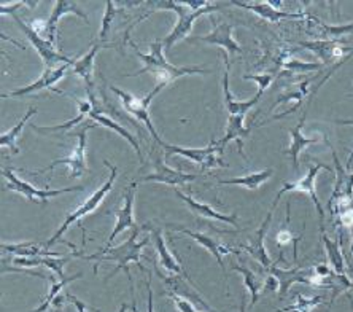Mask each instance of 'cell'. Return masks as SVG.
Wrapping results in <instances>:
<instances>
[{
    "mask_svg": "<svg viewBox=\"0 0 353 312\" xmlns=\"http://www.w3.org/2000/svg\"><path fill=\"white\" fill-rule=\"evenodd\" d=\"M74 101L77 102V106H79V115L75 118L69 119V121L58 124V126H48V128H41V126H35V124H30V128L34 129L35 133L39 134H48V133H59V131H69L70 128H74L75 124H79L81 121H86V117H90V113L92 112V104L90 99H85V101H81V99H77L74 97Z\"/></svg>",
    "mask_w": 353,
    "mask_h": 312,
    "instance_id": "obj_29",
    "label": "cell"
},
{
    "mask_svg": "<svg viewBox=\"0 0 353 312\" xmlns=\"http://www.w3.org/2000/svg\"><path fill=\"white\" fill-rule=\"evenodd\" d=\"M161 147L164 148V158L169 159L170 156L179 155L183 156V158L193 161V163L199 164L202 170L214 169L216 166H221V168H226V163L221 159V155L225 152V148L220 147L218 140H212V142L204 148H190V147H179V145H170L168 142H161Z\"/></svg>",
    "mask_w": 353,
    "mask_h": 312,
    "instance_id": "obj_5",
    "label": "cell"
},
{
    "mask_svg": "<svg viewBox=\"0 0 353 312\" xmlns=\"http://www.w3.org/2000/svg\"><path fill=\"white\" fill-rule=\"evenodd\" d=\"M163 88H164V85H157L153 88V91L148 92L147 96L139 97V96L131 95V92L119 90V88H117V86H110V90L115 92V95L119 97V101H121L124 110H126L128 113H131V115L134 118H137L139 121L145 123V126L148 128V131H150V134H152V137L154 139V142H158V144L163 142V139L158 136L157 129H154V126H153V121H152V117H150L148 107H150V104H152L153 97L157 96L158 92L163 90Z\"/></svg>",
    "mask_w": 353,
    "mask_h": 312,
    "instance_id": "obj_7",
    "label": "cell"
},
{
    "mask_svg": "<svg viewBox=\"0 0 353 312\" xmlns=\"http://www.w3.org/2000/svg\"><path fill=\"white\" fill-rule=\"evenodd\" d=\"M274 209L275 207L271 206V209L268 211V215L266 218H264L261 226L258 228V231L255 233V237L252 239V242L248 244V246H245L243 248L250 253V257L255 260V262H258L261 266L266 269L272 266V260L269 258V255L266 252V247H264V239H266V233L269 230V225H271V220H272V215H274Z\"/></svg>",
    "mask_w": 353,
    "mask_h": 312,
    "instance_id": "obj_20",
    "label": "cell"
},
{
    "mask_svg": "<svg viewBox=\"0 0 353 312\" xmlns=\"http://www.w3.org/2000/svg\"><path fill=\"white\" fill-rule=\"evenodd\" d=\"M323 296H310V298H305L301 293L296 295V303L293 306H288V308L274 311V312H312L316 306L323 303Z\"/></svg>",
    "mask_w": 353,
    "mask_h": 312,
    "instance_id": "obj_37",
    "label": "cell"
},
{
    "mask_svg": "<svg viewBox=\"0 0 353 312\" xmlns=\"http://www.w3.org/2000/svg\"><path fill=\"white\" fill-rule=\"evenodd\" d=\"M336 169V184L328 201V211L331 218H336L342 212L353 209V170H347L342 168L339 158H337L336 150L331 147Z\"/></svg>",
    "mask_w": 353,
    "mask_h": 312,
    "instance_id": "obj_6",
    "label": "cell"
},
{
    "mask_svg": "<svg viewBox=\"0 0 353 312\" xmlns=\"http://www.w3.org/2000/svg\"><path fill=\"white\" fill-rule=\"evenodd\" d=\"M352 166H353V150H352V153L349 155V158H347L345 169H347V170H352Z\"/></svg>",
    "mask_w": 353,
    "mask_h": 312,
    "instance_id": "obj_46",
    "label": "cell"
},
{
    "mask_svg": "<svg viewBox=\"0 0 353 312\" xmlns=\"http://www.w3.org/2000/svg\"><path fill=\"white\" fill-rule=\"evenodd\" d=\"M245 80H252L258 83V92L256 95L261 96L264 91L271 86V83L274 80V74H261V75H243Z\"/></svg>",
    "mask_w": 353,
    "mask_h": 312,
    "instance_id": "obj_42",
    "label": "cell"
},
{
    "mask_svg": "<svg viewBox=\"0 0 353 312\" xmlns=\"http://www.w3.org/2000/svg\"><path fill=\"white\" fill-rule=\"evenodd\" d=\"M274 175V170L264 169V170H258V173H252L247 174L243 177H234V179H228V180H218L220 185H237V186H243L247 190H258L264 182L271 179Z\"/></svg>",
    "mask_w": 353,
    "mask_h": 312,
    "instance_id": "obj_32",
    "label": "cell"
},
{
    "mask_svg": "<svg viewBox=\"0 0 353 312\" xmlns=\"http://www.w3.org/2000/svg\"><path fill=\"white\" fill-rule=\"evenodd\" d=\"M83 257V252H77L72 255H67V257H14L12 262L13 266L18 268H34V266H48L50 269L59 275V279H64V266L70 262L72 258Z\"/></svg>",
    "mask_w": 353,
    "mask_h": 312,
    "instance_id": "obj_18",
    "label": "cell"
},
{
    "mask_svg": "<svg viewBox=\"0 0 353 312\" xmlns=\"http://www.w3.org/2000/svg\"><path fill=\"white\" fill-rule=\"evenodd\" d=\"M136 48V45H132ZM136 53L139 58H142L143 61V69L137 70L136 74H131L128 77H137L142 74H153L157 77L158 85H164L168 86L169 83H172L174 80L180 77H186V75H205L210 74V70L202 69L199 66H191V67H176L174 64L165 59L164 56V45L163 40H157L150 45V53L143 55L136 48Z\"/></svg>",
    "mask_w": 353,
    "mask_h": 312,
    "instance_id": "obj_2",
    "label": "cell"
},
{
    "mask_svg": "<svg viewBox=\"0 0 353 312\" xmlns=\"http://www.w3.org/2000/svg\"><path fill=\"white\" fill-rule=\"evenodd\" d=\"M232 269L243 275V284H245V287L248 292H250V296H252L250 308H253V306L258 303L259 296H261V293L266 290V279H259L258 275L255 273H252L248 268L232 266Z\"/></svg>",
    "mask_w": 353,
    "mask_h": 312,
    "instance_id": "obj_34",
    "label": "cell"
},
{
    "mask_svg": "<svg viewBox=\"0 0 353 312\" xmlns=\"http://www.w3.org/2000/svg\"><path fill=\"white\" fill-rule=\"evenodd\" d=\"M148 5H153L154 7L153 12H157V10H170V12H175L176 17H179V21H176L172 32H170L168 37L163 40L164 51H168L169 53L176 41L188 37V34L193 30V24L196 23V19H199L202 14H209L212 12H216V10L225 7L226 3L209 2L204 8H199V10H194L193 7H190L188 2H174V0L148 2Z\"/></svg>",
    "mask_w": 353,
    "mask_h": 312,
    "instance_id": "obj_3",
    "label": "cell"
},
{
    "mask_svg": "<svg viewBox=\"0 0 353 312\" xmlns=\"http://www.w3.org/2000/svg\"><path fill=\"white\" fill-rule=\"evenodd\" d=\"M2 175L7 179V186H5V190L17 191V193L23 195L24 197H28L29 201L35 202V204H39V202H41V204H46V202L50 201V197L85 190V186H69V188H61V190H39V188H35L34 185H30V184H28V182H24L23 179H19V177L13 173V169H10V168H3Z\"/></svg>",
    "mask_w": 353,
    "mask_h": 312,
    "instance_id": "obj_8",
    "label": "cell"
},
{
    "mask_svg": "<svg viewBox=\"0 0 353 312\" xmlns=\"http://www.w3.org/2000/svg\"><path fill=\"white\" fill-rule=\"evenodd\" d=\"M102 112H103V110H96V108H92V112L90 113V119H92V121H96L97 124H101V126H103V128L112 129L113 133H117V134H119V136H121L123 139H126L128 142L132 145V148L137 152V156H139L140 163H143V155H142V152H140V145H139V142L136 140V137H134L132 134L129 133L126 128L119 126V124L115 121V119L108 118V117L103 115Z\"/></svg>",
    "mask_w": 353,
    "mask_h": 312,
    "instance_id": "obj_30",
    "label": "cell"
},
{
    "mask_svg": "<svg viewBox=\"0 0 353 312\" xmlns=\"http://www.w3.org/2000/svg\"><path fill=\"white\" fill-rule=\"evenodd\" d=\"M96 124H83L81 129L79 133H77V136H79V144H77V147L72 150V153L67 156V158H59V159H54L53 163L50 166H46L43 169H39V170H34V173H28L30 174H41V173H51L56 166L59 164H65L67 168H69V173H70V179H79V177L85 175L88 173V166H86V137H88V131L90 129L94 128Z\"/></svg>",
    "mask_w": 353,
    "mask_h": 312,
    "instance_id": "obj_9",
    "label": "cell"
},
{
    "mask_svg": "<svg viewBox=\"0 0 353 312\" xmlns=\"http://www.w3.org/2000/svg\"><path fill=\"white\" fill-rule=\"evenodd\" d=\"M147 228H150V226L147 225ZM150 231H152V237L154 241V247H157L161 266H163L165 271H169L172 275H181V277L188 280V282H191L190 275H188V273L185 271L183 264L180 263V260H176L175 255L170 253L168 244H165V239L163 236V233H161V230H158V228H150Z\"/></svg>",
    "mask_w": 353,
    "mask_h": 312,
    "instance_id": "obj_19",
    "label": "cell"
},
{
    "mask_svg": "<svg viewBox=\"0 0 353 312\" xmlns=\"http://www.w3.org/2000/svg\"><path fill=\"white\" fill-rule=\"evenodd\" d=\"M309 273L310 269H303L298 266L292 269H282L275 263L268 269V274L274 275V277L279 280L280 301L285 300V296H287L293 284H309Z\"/></svg>",
    "mask_w": 353,
    "mask_h": 312,
    "instance_id": "obj_22",
    "label": "cell"
},
{
    "mask_svg": "<svg viewBox=\"0 0 353 312\" xmlns=\"http://www.w3.org/2000/svg\"><path fill=\"white\" fill-rule=\"evenodd\" d=\"M337 124H344V126H353V119H337Z\"/></svg>",
    "mask_w": 353,
    "mask_h": 312,
    "instance_id": "obj_47",
    "label": "cell"
},
{
    "mask_svg": "<svg viewBox=\"0 0 353 312\" xmlns=\"http://www.w3.org/2000/svg\"><path fill=\"white\" fill-rule=\"evenodd\" d=\"M136 188H137V182H132L131 185L128 186L126 193H124V199L123 204L119 209L115 212V228H113L110 236H108L107 246L110 247L112 242L115 241V237L119 233H124L126 230H136V228H140L136 223V218H134V197H136Z\"/></svg>",
    "mask_w": 353,
    "mask_h": 312,
    "instance_id": "obj_13",
    "label": "cell"
},
{
    "mask_svg": "<svg viewBox=\"0 0 353 312\" xmlns=\"http://www.w3.org/2000/svg\"><path fill=\"white\" fill-rule=\"evenodd\" d=\"M64 14H75L81 21H85L86 24H90L88 14L79 7V3L69 2V0H56L51 17L46 21V40L51 41L53 45L56 43V35H58V24Z\"/></svg>",
    "mask_w": 353,
    "mask_h": 312,
    "instance_id": "obj_17",
    "label": "cell"
},
{
    "mask_svg": "<svg viewBox=\"0 0 353 312\" xmlns=\"http://www.w3.org/2000/svg\"><path fill=\"white\" fill-rule=\"evenodd\" d=\"M139 233H140V228H136V230H132L131 236L128 237V241L119 244V246L105 247L94 255H83V258L88 260V262H91V260H94L96 262L94 273H97V264L101 262H115L117 268L113 269L112 274L107 277V280H110L113 275L118 274V271L124 269V273H126L129 279V285H131V295L134 293V282H132L131 271H129V263H136L140 271L147 273V269L142 266V263H140V252H142L143 247H147L150 244V236L145 237L143 241H137Z\"/></svg>",
    "mask_w": 353,
    "mask_h": 312,
    "instance_id": "obj_1",
    "label": "cell"
},
{
    "mask_svg": "<svg viewBox=\"0 0 353 312\" xmlns=\"http://www.w3.org/2000/svg\"><path fill=\"white\" fill-rule=\"evenodd\" d=\"M252 133V128H245V115H230L226 124V134L221 140H218L221 148L226 147L231 140H237L239 142V152L242 153L243 139ZM243 155V153H242Z\"/></svg>",
    "mask_w": 353,
    "mask_h": 312,
    "instance_id": "obj_28",
    "label": "cell"
},
{
    "mask_svg": "<svg viewBox=\"0 0 353 312\" xmlns=\"http://www.w3.org/2000/svg\"><path fill=\"white\" fill-rule=\"evenodd\" d=\"M245 304H247L245 296H242V301H241V311H239V312H245Z\"/></svg>",
    "mask_w": 353,
    "mask_h": 312,
    "instance_id": "obj_48",
    "label": "cell"
},
{
    "mask_svg": "<svg viewBox=\"0 0 353 312\" xmlns=\"http://www.w3.org/2000/svg\"><path fill=\"white\" fill-rule=\"evenodd\" d=\"M126 309H128V306L126 304H121V308H119V312H126ZM96 312H99V311H96Z\"/></svg>",
    "mask_w": 353,
    "mask_h": 312,
    "instance_id": "obj_50",
    "label": "cell"
},
{
    "mask_svg": "<svg viewBox=\"0 0 353 312\" xmlns=\"http://www.w3.org/2000/svg\"><path fill=\"white\" fill-rule=\"evenodd\" d=\"M190 43H196V41H202V43L212 45V46H221L223 50L226 51V55H241L242 46L237 43V41L232 39V28L230 24L221 23L216 24L214 29H212L210 34L202 35V37H193L188 39Z\"/></svg>",
    "mask_w": 353,
    "mask_h": 312,
    "instance_id": "obj_16",
    "label": "cell"
},
{
    "mask_svg": "<svg viewBox=\"0 0 353 312\" xmlns=\"http://www.w3.org/2000/svg\"><path fill=\"white\" fill-rule=\"evenodd\" d=\"M225 75H223V92H225V107L230 115H247L248 112L252 110L253 107L256 106L261 96L256 95L250 101H236L234 96L230 90V59H228V55L225 53Z\"/></svg>",
    "mask_w": 353,
    "mask_h": 312,
    "instance_id": "obj_25",
    "label": "cell"
},
{
    "mask_svg": "<svg viewBox=\"0 0 353 312\" xmlns=\"http://www.w3.org/2000/svg\"><path fill=\"white\" fill-rule=\"evenodd\" d=\"M72 64H74V62H72ZM72 64H61L58 67H46V69L43 70V74H41L34 83H29V85L18 88V90H14L12 92H5V95H2V97L3 99L24 97V96L34 95V92L41 91V90H51V91L58 92V95H64L61 90H58V88H54V85L61 80V78H64L67 75V70H69V67H72Z\"/></svg>",
    "mask_w": 353,
    "mask_h": 312,
    "instance_id": "obj_11",
    "label": "cell"
},
{
    "mask_svg": "<svg viewBox=\"0 0 353 312\" xmlns=\"http://www.w3.org/2000/svg\"><path fill=\"white\" fill-rule=\"evenodd\" d=\"M169 295H170V298L174 300V304L176 306V309H179L180 312H209L204 308H197L193 301H191L190 298H186V296L176 295L172 292H169Z\"/></svg>",
    "mask_w": 353,
    "mask_h": 312,
    "instance_id": "obj_41",
    "label": "cell"
},
{
    "mask_svg": "<svg viewBox=\"0 0 353 312\" xmlns=\"http://www.w3.org/2000/svg\"><path fill=\"white\" fill-rule=\"evenodd\" d=\"M309 85H310V80H305V81L301 83V85H299L298 88H296V90H293V91H287V92H282V95H280V96L277 97V101H275V104H274L272 107H277V106H280V104H283V102L296 101L294 107L292 108V110H288V112L282 113V115L277 117V118L287 117V115H290V113H293V112L298 110V108L301 107V104H303V101H304V97L307 96V92H309Z\"/></svg>",
    "mask_w": 353,
    "mask_h": 312,
    "instance_id": "obj_35",
    "label": "cell"
},
{
    "mask_svg": "<svg viewBox=\"0 0 353 312\" xmlns=\"http://www.w3.org/2000/svg\"><path fill=\"white\" fill-rule=\"evenodd\" d=\"M108 46H112V45H92V48L88 51L83 58L75 59L74 64H72V72H74L75 75H80L83 80H85L86 91H88V96H90L91 104L97 102L96 95H94V80H92V72H94L92 69H94L96 55L99 50L108 48Z\"/></svg>",
    "mask_w": 353,
    "mask_h": 312,
    "instance_id": "obj_21",
    "label": "cell"
},
{
    "mask_svg": "<svg viewBox=\"0 0 353 312\" xmlns=\"http://www.w3.org/2000/svg\"><path fill=\"white\" fill-rule=\"evenodd\" d=\"M65 296H67V300H69V301H72V303H74V306L77 308V312H86L88 309H90V306H88L86 303H83V301L77 298L75 295H72V293H65Z\"/></svg>",
    "mask_w": 353,
    "mask_h": 312,
    "instance_id": "obj_45",
    "label": "cell"
},
{
    "mask_svg": "<svg viewBox=\"0 0 353 312\" xmlns=\"http://www.w3.org/2000/svg\"><path fill=\"white\" fill-rule=\"evenodd\" d=\"M350 233H352V244H350V253L353 255V223H352V226H350Z\"/></svg>",
    "mask_w": 353,
    "mask_h": 312,
    "instance_id": "obj_49",
    "label": "cell"
},
{
    "mask_svg": "<svg viewBox=\"0 0 353 312\" xmlns=\"http://www.w3.org/2000/svg\"><path fill=\"white\" fill-rule=\"evenodd\" d=\"M323 169H328L330 168L326 164H315V166H310L309 168V173L305 174L303 179L296 180V182H285L282 188H280V191L277 193V196H275L274 199V207L279 204L280 197H282L285 193H288V191H298V193H307L310 196V199L314 201V204L316 207V211H319V215H320V228H321V233H325V211L323 207H321L320 204V199L319 196H316V191H315V179L316 175L320 174V170Z\"/></svg>",
    "mask_w": 353,
    "mask_h": 312,
    "instance_id": "obj_10",
    "label": "cell"
},
{
    "mask_svg": "<svg viewBox=\"0 0 353 312\" xmlns=\"http://www.w3.org/2000/svg\"><path fill=\"white\" fill-rule=\"evenodd\" d=\"M147 292H148V303H147V312H154V306H153V290H152V279L147 280ZM132 312H139L136 308V298H134L132 293Z\"/></svg>",
    "mask_w": 353,
    "mask_h": 312,
    "instance_id": "obj_44",
    "label": "cell"
},
{
    "mask_svg": "<svg viewBox=\"0 0 353 312\" xmlns=\"http://www.w3.org/2000/svg\"><path fill=\"white\" fill-rule=\"evenodd\" d=\"M175 195L179 196L180 199L183 201L185 204L188 206L190 209L193 211L194 214H197V215L205 217V218H210V220L221 222V223H230V225H232V226H237V225H239V217H237V214H231V215L221 214V212L215 211L214 207H212L210 204H204V202L196 201L193 196L183 193V191H181V190H175Z\"/></svg>",
    "mask_w": 353,
    "mask_h": 312,
    "instance_id": "obj_24",
    "label": "cell"
},
{
    "mask_svg": "<svg viewBox=\"0 0 353 312\" xmlns=\"http://www.w3.org/2000/svg\"><path fill=\"white\" fill-rule=\"evenodd\" d=\"M230 3L236 5V7L250 10V12L258 14L259 18L271 21V23H277V21L285 19V18L298 19L304 17L303 13H290V12H282L280 8H275L274 5H279L280 2L277 3L275 2H239V0H232Z\"/></svg>",
    "mask_w": 353,
    "mask_h": 312,
    "instance_id": "obj_23",
    "label": "cell"
},
{
    "mask_svg": "<svg viewBox=\"0 0 353 312\" xmlns=\"http://www.w3.org/2000/svg\"><path fill=\"white\" fill-rule=\"evenodd\" d=\"M305 115H307V110L303 113V117H301L298 126L293 128L292 131L288 133L290 136H292V145H290V148L287 150V152H285L287 155L292 156L293 168L296 170H298V168H299V155H301V152H303L305 147H309V145H315V144L320 142V139H316V137L310 139V137H305L303 134V128L305 124Z\"/></svg>",
    "mask_w": 353,
    "mask_h": 312,
    "instance_id": "obj_27",
    "label": "cell"
},
{
    "mask_svg": "<svg viewBox=\"0 0 353 312\" xmlns=\"http://www.w3.org/2000/svg\"><path fill=\"white\" fill-rule=\"evenodd\" d=\"M103 164H105L107 168L110 169V173H112L110 177H108V180L101 186V188L96 190L94 193H92L90 197H88V199H86L85 202H83V204H81L80 207H77V209H75L74 212H72V214L67 215L65 222L62 223L59 230L54 233V236L51 237V239H48V241H46V242L43 244V247L48 248V247H51V246H54L56 242H59L61 237L64 236L65 231L69 230V228H70L72 225H74V223L80 222L83 217L92 214V212H94V211L97 209V207L101 206V202L103 201V197H105L108 193H110V190L113 188V184H115V180H117V177H118V168H117V166H112L110 163H108L107 159H103Z\"/></svg>",
    "mask_w": 353,
    "mask_h": 312,
    "instance_id": "obj_4",
    "label": "cell"
},
{
    "mask_svg": "<svg viewBox=\"0 0 353 312\" xmlns=\"http://www.w3.org/2000/svg\"><path fill=\"white\" fill-rule=\"evenodd\" d=\"M174 230L186 234V236H190L191 239H194V241L199 244V246H202L207 252L214 255L216 263L221 266L223 273H226L225 271V263H223V257H225V255H228V253H239V251H232L231 247L223 246V244L218 242L214 236H210V234L196 233V231H191V230H185V228H174Z\"/></svg>",
    "mask_w": 353,
    "mask_h": 312,
    "instance_id": "obj_26",
    "label": "cell"
},
{
    "mask_svg": "<svg viewBox=\"0 0 353 312\" xmlns=\"http://www.w3.org/2000/svg\"><path fill=\"white\" fill-rule=\"evenodd\" d=\"M107 8H105V14H103V21H102V29H101V40H105L108 32H110L112 29V23L113 19H115V14H117V8H115V3L112 2V0H107Z\"/></svg>",
    "mask_w": 353,
    "mask_h": 312,
    "instance_id": "obj_40",
    "label": "cell"
},
{
    "mask_svg": "<svg viewBox=\"0 0 353 312\" xmlns=\"http://www.w3.org/2000/svg\"><path fill=\"white\" fill-rule=\"evenodd\" d=\"M282 67L287 70H294V72H310V70L321 69L323 64H315V62H303L296 58H287V61L282 62Z\"/></svg>",
    "mask_w": 353,
    "mask_h": 312,
    "instance_id": "obj_38",
    "label": "cell"
},
{
    "mask_svg": "<svg viewBox=\"0 0 353 312\" xmlns=\"http://www.w3.org/2000/svg\"><path fill=\"white\" fill-rule=\"evenodd\" d=\"M153 174L150 175H145L142 177V182H158V184H163V185H170V186H181V185H186L190 184V182L196 180L197 174H188V173H183V170H176L169 168L168 164H164V161L158 158L154 159L153 163Z\"/></svg>",
    "mask_w": 353,
    "mask_h": 312,
    "instance_id": "obj_15",
    "label": "cell"
},
{
    "mask_svg": "<svg viewBox=\"0 0 353 312\" xmlns=\"http://www.w3.org/2000/svg\"><path fill=\"white\" fill-rule=\"evenodd\" d=\"M12 17L14 18V21H17V24L19 26L21 30H23V32L26 34V37L29 39L30 43L34 45L35 51H37L39 56L41 58V61L45 62L46 67H54L56 64H61V62H62V64H72V62L75 61V59L67 58V56H64V55H61L59 51H56L54 45L51 43V41L45 40L43 37H40V35L35 32L32 28H29L28 24H24L23 21L19 19L17 13L12 14Z\"/></svg>",
    "mask_w": 353,
    "mask_h": 312,
    "instance_id": "obj_12",
    "label": "cell"
},
{
    "mask_svg": "<svg viewBox=\"0 0 353 312\" xmlns=\"http://www.w3.org/2000/svg\"><path fill=\"white\" fill-rule=\"evenodd\" d=\"M301 48L310 50L321 58L323 64H330L337 58H349L353 55V46H345V43L337 40H314V41H299Z\"/></svg>",
    "mask_w": 353,
    "mask_h": 312,
    "instance_id": "obj_14",
    "label": "cell"
},
{
    "mask_svg": "<svg viewBox=\"0 0 353 312\" xmlns=\"http://www.w3.org/2000/svg\"><path fill=\"white\" fill-rule=\"evenodd\" d=\"M314 21L320 26V29L323 30L321 34H323L325 37H341V35H344V34L353 32V23L352 24H344V26H328L325 23H320V21L316 18Z\"/></svg>",
    "mask_w": 353,
    "mask_h": 312,
    "instance_id": "obj_39",
    "label": "cell"
},
{
    "mask_svg": "<svg viewBox=\"0 0 353 312\" xmlns=\"http://www.w3.org/2000/svg\"><path fill=\"white\" fill-rule=\"evenodd\" d=\"M24 5H29V8H34V7H37L39 2L37 0H35V2L34 0L32 2H28V0H19V2L12 3V5L2 3V7H0V14H14V12L19 10L21 7H24Z\"/></svg>",
    "mask_w": 353,
    "mask_h": 312,
    "instance_id": "obj_43",
    "label": "cell"
},
{
    "mask_svg": "<svg viewBox=\"0 0 353 312\" xmlns=\"http://www.w3.org/2000/svg\"><path fill=\"white\" fill-rule=\"evenodd\" d=\"M35 113H37V108L29 107V110L26 112V115L19 119L17 126H13L12 129H8L7 133H3L2 136H0V145H2V148H8L10 153H13V155H18L19 153V147H18L17 140L21 136V133H23L26 123H28L29 119H30V117L35 115Z\"/></svg>",
    "mask_w": 353,
    "mask_h": 312,
    "instance_id": "obj_33",
    "label": "cell"
},
{
    "mask_svg": "<svg viewBox=\"0 0 353 312\" xmlns=\"http://www.w3.org/2000/svg\"><path fill=\"white\" fill-rule=\"evenodd\" d=\"M342 234H337L336 241H331V239L326 236V233H321V241H323L326 255H328L331 269L336 274H345V258L342 255L341 246H342Z\"/></svg>",
    "mask_w": 353,
    "mask_h": 312,
    "instance_id": "obj_31",
    "label": "cell"
},
{
    "mask_svg": "<svg viewBox=\"0 0 353 312\" xmlns=\"http://www.w3.org/2000/svg\"><path fill=\"white\" fill-rule=\"evenodd\" d=\"M290 217H292V202H287V220H285L283 226L280 228V230L277 231V234H275V242H277L279 247H285L288 246L290 242H293V255H294V260L298 258V244L301 239H303V234L301 236H296L292 233V230H290L288 225H290Z\"/></svg>",
    "mask_w": 353,
    "mask_h": 312,
    "instance_id": "obj_36",
    "label": "cell"
}]
</instances>
